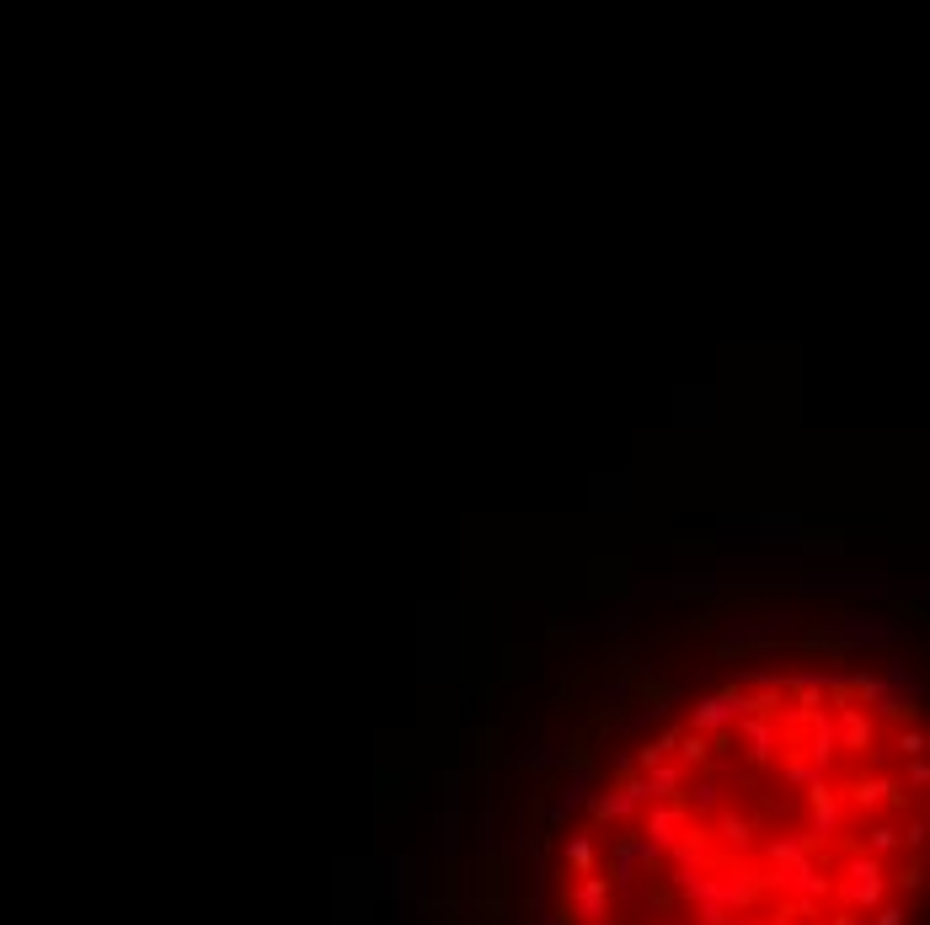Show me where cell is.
Wrapping results in <instances>:
<instances>
[{"label": "cell", "mask_w": 930, "mask_h": 925, "mask_svg": "<svg viewBox=\"0 0 930 925\" xmlns=\"http://www.w3.org/2000/svg\"><path fill=\"white\" fill-rule=\"evenodd\" d=\"M920 733L856 685L749 680L647 744L562 856V925H909Z\"/></svg>", "instance_id": "1"}]
</instances>
